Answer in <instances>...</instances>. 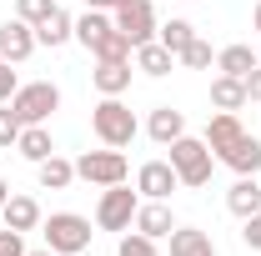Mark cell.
<instances>
[{"label":"cell","instance_id":"6","mask_svg":"<svg viewBox=\"0 0 261 256\" xmlns=\"http://www.w3.org/2000/svg\"><path fill=\"white\" fill-rule=\"evenodd\" d=\"M136 206H141V191H126V181L121 186H106L100 201H96V226L100 231H130Z\"/></svg>","mask_w":261,"mask_h":256},{"label":"cell","instance_id":"21","mask_svg":"<svg viewBox=\"0 0 261 256\" xmlns=\"http://www.w3.org/2000/svg\"><path fill=\"white\" fill-rule=\"evenodd\" d=\"M15 151L31 161V166H40L45 156H56V141H50V131H45V126H20V141H15Z\"/></svg>","mask_w":261,"mask_h":256},{"label":"cell","instance_id":"23","mask_svg":"<svg viewBox=\"0 0 261 256\" xmlns=\"http://www.w3.org/2000/svg\"><path fill=\"white\" fill-rule=\"evenodd\" d=\"M211 106L216 111H241L246 106V81L241 75H216L211 81Z\"/></svg>","mask_w":261,"mask_h":256},{"label":"cell","instance_id":"4","mask_svg":"<svg viewBox=\"0 0 261 256\" xmlns=\"http://www.w3.org/2000/svg\"><path fill=\"white\" fill-rule=\"evenodd\" d=\"M10 111L20 116V126H45L50 111H61V86L56 81H31L10 96Z\"/></svg>","mask_w":261,"mask_h":256},{"label":"cell","instance_id":"3","mask_svg":"<svg viewBox=\"0 0 261 256\" xmlns=\"http://www.w3.org/2000/svg\"><path fill=\"white\" fill-rule=\"evenodd\" d=\"M171 166H176V176H181V186H206L211 181V166H216V156H211V146L201 141V136H176L171 141Z\"/></svg>","mask_w":261,"mask_h":256},{"label":"cell","instance_id":"17","mask_svg":"<svg viewBox=\"0 0 261 256\" xmlns=\"http://www.w3.org/2000/svg\"><path fill=\"white\" fill-rule=\"evenodd\" d=\"M226 211L231 216H256L261 211V186H256V176H236V186L226 191Z\"/></svg>","mask_w":261,"mask_h":256},{"label":"cell","instance_id":"18","mask_svg":"<svg viewBox=\"0 0 261 256\" xmlns=\"http://www.w3.org/2000/svg\"><path fill=\"white\" fill-rule=\"evenodd\" d=\"M146 131H151V141H156V146H171L176 136H186V116H181L176 106H156V111H151V121H146Z\"/></svg>","mask_w":261,"mask_h":256},{"label":"cell","instance_id":"34","mask_svg":"<svg viewBox=\"0 0 261 256\" xmlns=\"http://www.w3.org/2000/svg\"><path fill=\"white\" fill-rule=\"evenodd\" d=\"M246 100H256V106H261V65L246 75Z\"/></svg>","mask_w":261,"mask_h":256},{"label":"cell","instance_id":"12","mask_svg":"<svg viewBox=\"0 0 261 256\" xmlns=\"http://www.w3.org/2000/svg\"><path fill=\"white\" fill-rule=\"evenodd\" d=\"M241 136H246L241 116H236V111H216V116L206 121V136H201V141L211 146V156H221V151H226L231 141H241Z\"/></svg>","mask_w":261,"mask_h":256},{"label":"cell","instance_id":"31","mask_svg":"<svg viewBox=\"0 0 261 256\" xmlns=\"http://www.w3.org/2000/svg\"><path fill=\"white\" fill-rule=\"evenodd\" d=\"M241 241H246L251 251H261V211H256V216H246V221H241Z\"/></svg>","mask_w":261,"mask_h":256},{"label":"cell","instance_id":"9","mask_svg":"<svg viewBox=\"0 0 261 256\" xmlns=\"http://www.w3.org/2000/svg\"><path fill=\"white\" fill-rule=\"evenodd\" d=\"M35 45H40V40H35V25H25L20 15L0 25V61L20 65V61H31V56H35Z\"/></svg>","mask_w":261,"mask_h":256},{"label":"cell","instance_id":"33","mask_svg":"<svg viewBox=\"0 0 261 256\" xmlns=\"http://www.w3.org/2000/svg\"><path fill=\"white\" fill-rule=\"evenodd\" d=\"M15 91H20V75L10 70V61H5V65H0V100H10Z\"/></svg>","mask_w":261,"mask_h":256},{"label":"cell","instance_id":"35","mask_svg":"<svg viewBox=\"0 0 261 256\" xmlns=\"http://www.w3.org/2000/svg\"><path fill=\"white\" fill-rule=\"evenodd\" d=\"M116 5H126V0H86V10H116Z\"/></svg>","mask_w":261,"mask_h":256},{"label":"cell","instance_id":"37","mask_svg":"<svg viewBox=\"0 0 261 256\" xmlns=\"http://www.w3.org/2000/svg\"><path fill=\"white\" fill-rule=\"evenodd\" d=\"M251 25H256V31H261V5H256V10H251Z\"/></svg>","mask_w":261,"mask_h":256},{"label":"cell","instance_id":"13","mask_svg":"<svg viewBox=\"0 0 261 256\" xmlns=\"http://www.w3.org/2000/svg\"><path fill=\"white\" fill-rule=\"evenodd\" d=\"M216 161H226L236 176H256V171H261V141L246 131V136H241V141H231V146H226Z\"/></svg>","mask_w":261,"mask_h":256},{"label":"cell","instance_id":"11","mask_svg":"<svg viewBox=\"0 0 261 256\" xmlns=\"http://www.w3.org/2000/svg\"><path fill=\"white\" fill-rule=\"evenodd\" d=\"M0 221L10 226V231H20V236H25V231H35V226L45 221V211H40V201H35V196H10V201L0 206Z\"/></svg>","mask_w":261,"mask_h":256},{"label":"cell","instance_id":"30","mask_svg":"<svg viewBox=\"0 0 261 256\" xmlns=\"http://www.w3.org/2000/svg\"><path fill=\"white\" fill-rule=\"evenodd\" d=\"M50 10H56V0H15V15H20L25 25H40Z\"/></svg>","mask_w":261,"mask_h":256},{"label":"cell","instance_id":"8","mask_svg":"<svg viewBox=\"0 0 261 256\" xmlns=\"http://www.w3.org/2000/svg\"><path fill=\"white\" fill-rule=\"evenodd\" d=\"M176 186H181V176H176L171 161H146V166L136 171V191L146 196V201H171Z\"/></svg>","mask_w":261,"mask_h":256},{"label":"cell","instance_id":"10","mask_svg":"<svg viewBox=\"0 0 261 256\" xmlns=\"http://www.w3.org/2000/svg\"><path fill=\"white\" fill-rule=\"evenodd\" d=\"M130 226H136L141 236H151V241H166V236L176 231V216H171V206H166V201H141Z\"/></svg>","mask_w":261,"mask_h":256},{"label":"cell","instance_id":"22","mask_svg":"<svg viewBox=\"0 0 261 256\" xmlns=\"http://www.w3.org/2000/svg\"><path fill=\"white\" fill-rule=\"evenodd\" d=\"M130 56H136V70H146V75H171V65H176V56L166 50L161 40H146V45H136Z\"/></svg>","mask_w":261,"mask_h":256},{"label":"cell","instance_id":"32","mask_svg":"<svg viewBox=\"0 0 261 256\" xmlns=\"http://www.w3.org/2000/svg\"><path fill=\"white\" fill-rule=\"evenodd\" d=\"M0 256H25V241H20V231H0Z\"/></svg>","mask_w":261,"mask_h":256},{"label":"cell","instance_id":"24","mask_svg":"<svg viewBox=\"0 0 261 256\" xmlns=\"http://www.w3.org/2000/svg\"><path fill=\"white\" fill-rule=\"evenodd\" d=\"M35 176H40V186H45V191H65V186L75 181V161H65V156H45L40 166H35Z\"/></svg>","mask_w":261,"mask_h":256},{"label":"cell","instance_id":"27","mask_svg":"<svg viewBox=\"0 0 261 256\" xmlns=\"http://www.w3.org/2000/svg\"><path fill=\"white\" fill-rule=\"evenodd\" d=\"M116 256H161V251H156V241H151V236H141V231H121Z\"/></svg>","mask_w":261,"mask_h":256},{"label":"cell","instance_id":"16","mask_svg":"<svg viewBox=\"0 0 261 256\" xmlns=\"http://www.w3.org/2000/svg\"><path fill=\"white\" fill-rule=\"evenodd\" d=\"M116 31V20H111V10H86V15H75V40L96 56V45L106 40V35Z\"/></svg>","mask_w":261,"mask_h":256},{"label":"cell","instance_id":"2","mask_svg":"<svg viewBox=\"0 0 261 256\" xmlns=\"http://www.w3.org/2000/svg\"><path fill=\"white\" fill-rule=\"evenodd\" d=\"M40 236H45V246L56 256H81L86 246H91V221L86 216H75V211H56V216H45L40 221Z\"/></svg>","mask_w":261,"mask_h":256},{"label":"cell","instance_id":"26","mask_svg":"<svg viewBox=\"0 0 261 256\" xmlns=\"http://www.w3.org/2000/svg\"><path fill=\"white\" fill-rule=\"evenodd\" d=\"M176 61L186 65V70H206V65H216V50H211V45L196 35V40L186 45V50H181V56H176Z\"/></svg>","mask_w":261,"mask_h":256},{"label":"cell","instance_id":"7","mask_svg":"<svg viewBox=\"0 0 261 256\" xmlns=\"http://www.w3.org/2000/svg\"><path fill=\"white\" fill-rule=\"evenodd\" d=\"M111 20H116V31L126 35L130 45H146V40H156V5L151 0H126V5H116L111 10Z\"/></svg>","mask_w":261,"mask_h":256},{"label":"cell","instance_id":"1","mask_svg":"<svg viewBox=\"0 0 261 256\" xmlns=\"http://www.w3.org/2000/svg\"><path fill=\"white\" fill-rule=\"evenodd\" d=\"M91 131H96L100 146H116V151H121V146L136 141L141 126H136V116H130V106L121 96H100V106L91 111Z\"/></svg>","mask_w":261,"mask_h":256},{"label":"cell","instance_id":"36","mask_svg":"<svg viewBox=\"0 0 261 256\" xmlns=\"http://www.w3.org/2000/svg\"><path fill=\"white\" fill-rule=\"evenodd\" d=\"M5 201H10V186H5V176H0V206H5Z\"/></svg>","mask_w":261,"mask_h":256},{"label":"cell","instance_id":"28","mask_svg":"<svg viewBox=\"0 0 261 256\" xmlns=\"http://www.w3.org/2000/svg\"><path fill=\"white\" fill-rule=\"evenodd\" d=\"M130 50H136V45H130L126 35H121V31H111V35H106V40L96 45V61H130Z\"/></svg>","mask_w":261,"mask_h":256},{"label":"cell","instance_id":"19","mask_svg":"<svg viewBox=\"0 0 261 256\" xmlns=\"http://www.w3.org/2000/svg\"><path fill=\"white\" fill-rule=\"evenodd\" d=\"M35 40L56 50V45H65V40H75V20H70L61 5H56V10H50V15H45V20L35 25Z\"/></svg>","mask_w":261,"mask_h":256},{"label":"cell","instance_id":"20","mask_svg":"<svg viewBox=\"0 0 261 256\" xmlns=\"http://www.w3.org/2000/svg\"><path fill=\"white\" fill-rule=\"evenodd\" d=\"M256 65H261V56L251 45H226V50H216V70H221V75H241V81H246Z\"/></svg>","mask_w":261,"mask_h":256},{"label":"cell","instance_id":"38","mask_svg":"<svg viewBox=\"0 0 261 256\" xmlns=\"http://www.w3.org/2000/svg\"><path fill=\"white\" fill-rule=\"evenodd\" d=\"M25 256H56V251H50V246H40V251H25Z\"/></svg>","mask_w":261,"mask_h":256},{"label":"cell","instance_id":"40","mask_svg":"<svg viewBox=\"0 0 261 256\" xmlns=\"http://www.w3.org/2000/svg\"><path fill=\"white\" fill-rule=\"evenodd\" d=\"M256 56H261V50H256Z\"/></svg>","mask_w":261,"mask_h":256},{"label":"cell","instance_id":"14","mask_svg":"<svg viewBox=\"0 0 261 256\" xmlns=\"http://www.w3.org/2000/svg\"><path fill=\"white\" fill-rule=\"evenodd\" d=\"M91 86H96L100 96H126L130 91V61H96Z\"/></svg>","mask_w":261,"mask_h":256},{"label":"cell","instance_id":"25","mask_svg":"<svg viewBox=\"0 0 261 256\" xmlns=\"http://www.w3.org/2000/svg\"><path fill=\"white\" fill-rule=\"evenodd\" d=\"M156 40H161L171 56H181V50H186V45L196 40V25H191V20H181V15H171L161 31H156Z\"/></svg>","mask_w":261,"mask_h":256},{"label":"cell","instance_id":"5","mask_svg":"<svg viewBox=\"0 0 261 256\" xmlns=\"http://www.w3.org/2000/svg\"><path fill=\"white\" fill-rule=\"evenodd\" d=\"M75 176L81 181H91V186H121L130 176V161L116 151V146H106V151H86V156H75Z\"/></svg>","mask_w":261,"mask_h":256},{"label":"cell","instance_id":"39","mask_svg":"<svg viewBox=\"0 0 261 256\" xmlns=\"http://www.w3.org/2000/svg\"><path fill=\"white\" fill-rule=\"evenodd\" d=\"M0 65H5V61H0Z\"/></svg>","mask_w":261,"mask_h":256},{"label":"cell","instance_id":"29","mask_svg":"<svg viewBox=\"0 0 261 256\" xmlns=\"http://www.w3.org/2000/svg\"><path fill=\"white\" fill-rule=\"evenodd\" d=\"M20 141V116L10 111V100H0V151H10Z\"/></svg>","mask_w":261,"mask_h":256},{"label":"cell","instance_id":"15","mask_svg":"<svg viewBox=\"0 0 261 256\" xmlns=\"http://www.w3.org/2000/svg\"><path fill=\"white\" fill-rule=\"evenodd\" d=\"M166 241H171V256H216L211 231H201V226H176Z\"/></svg>","mask_w":261,"mask_h":256}]
</instances>
